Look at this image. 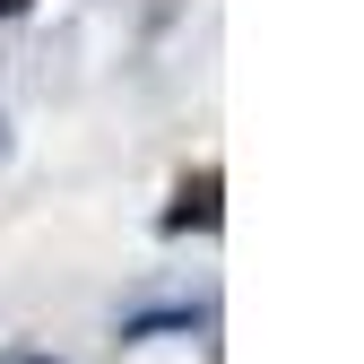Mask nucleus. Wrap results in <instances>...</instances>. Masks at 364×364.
<instances>
[{"label": "nucleus", "instance_id": "1", "mask_svg": "<svg viewBox=\"0 0 364 364\" xmlns=\"http://www.w3.org/2000/svg\"><path fill=\"white\" fill-rule=\"evenodd\" d=\"M217 191H225V173H217V165L182 173V191H173V208H165V235H191V225L208 235V225H217Z\"/></svg>", "mask_w": 364, "mask_h": 364}, {"label": "nucleus", "instance_id": "4", "mask_svg": "<svg viewBox=\"0 0 364 364\" xmlns=\"http://www.w3.org/2000/svg\"><path fill=\"white\" fill-rule=\"evenodd\" d=\"M0 148H9V130H0Z\"/></svg>", "mask_w": 364, "mask_h": 364}, {"label": "nucleus", "instance_id": "2", "mask_svg": "<svg viewBox=\"0 0 364 364\" xmlns=\"http://www.w3.org/2000/svg\"><path fill=\"white\" fill-rule=\"evenodd\" d=\"M0 364H53L43 347H0Z\"/></svg>", "mask_w": 364, "mask_h": 364}, {"label": "nucleus", "instance_id": "3", "mask_svg": "<svg viewBox=\"0 0 364 364\" xmlns=\"http://www.w3.org/2000/svg\"><path fill=\"white\" fill-rule=\"evenodd\" d=\"M18 9H35V0H0V18H18Z\"/></svg>", "mask_w": 364, "mask_h": 364}]
</instances>
